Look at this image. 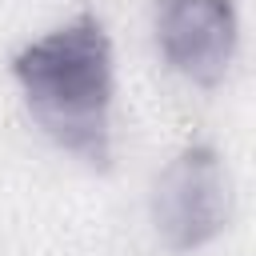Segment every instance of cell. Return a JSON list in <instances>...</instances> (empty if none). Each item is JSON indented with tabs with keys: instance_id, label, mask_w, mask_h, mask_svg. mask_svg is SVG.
Segmentation results:
<instances>
[{
	"instance_id": "1",
	"label": "cell",
	"mask_w": 256,
	"mask_h": 256,
	"mask_svg": "<svg viewBox=\"0 0 256 256\" xmlns=\"http://www.w3.org/2000/svg\"><path fill=\"white\" fill-rule=\"evenodd\" d=\"M12 76L40 132L84 160L112 164V40L96 16H76L12 56Z\"/></svg>"
},
{
	"instance_id": "2",
	"label": "cell",
	"mask_w": 256,
	"mask_h": 256,
	"mask_svg": "<svg viewBox=\"0 0 256 256\" xmlns=\"http://www.w3.org/2000/svg\"><path fill=\"white\" fill-rule=\"evenodd\" d=\"M152 224L168 252H196L228 224V172L212 144L180 148L152 188Z\"/></svg>"
},
{
	"instance_id": "3",
	"label": "cell",
	"mask_w": 256,
	"mask_h": 256,
	"mask_svg": "<svg viewBox=\"0 0 256 256\" xmlns=\"http://www.w3.org/2000/svg\"><path fill=\"white\" fill-rule=\"evenodd\" d=\"M156 44L172 72L212 88L232 68L240 44V16L232 0H160Z\"/></svg>"
}]
</instances>
